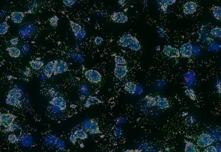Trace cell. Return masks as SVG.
Returning a JSON list of instances; mask_svg holds the SVG:
<instances>
[{"label":"cell","instance_id":"ba28073f","mask_svg":"<svg viewBox=\"0 0 221 152\" xmlns=\"http://www.w3.org/2000/svg\"><path fill=\"white\" fill-rule=\"evenodd\" d=\"M128 69L125 65L116 66L114 70V75L119 79H123L127 76Z\"/></svg>","mask_w":221,"mask_h":152},{"label":"cell","instance_id":"1f68e13d","mask_svg":"<svg viewBox=\"0 0 221 152\" xmlns=\"http://www.w3.org/2000/svg\"><path fill=\"white\" fill-rule=\"evenodd\" d=\"M18 125L13 123L11 125L9 126L8 128H6L5 131L7 132H13V131H15V130H16V129H18Z\"/></svg>","mask_w":221,"mask_h":152},{"label":"cell","instance_id":"f35d334b","mask_svg":"<svg viewBox=\"0 0 221 152\" xmlns=\"http://www.w3.org/2000/svg\"><path fill=\"white\" fill-rule=\"evenodd\" d=\"M77 138H78L75 134H71V136H70V140L73 143H75L76 142Z\"/></svg>","mask_w":221,"mask_h":152},{"label":"cell","instance_id":"e575fe53","mask_svg":"<svg viewBox=\"0 0 221 152\" xmlns=\"http://www.w3.org/2000/svg\"><path fill=\"white\" fill-rule=\"evenodd\" d=\"M203 152H217V150L216 147L212 146L206 148Z\"/></svg>","mask_w":221,"mask_h":152},{"label":"cell","instance_id":"f546056e","mask_svg":"<svg viewBox=\"0 0 221 152\" xmlns=\"http://www.w3.org/2000/svg\"><path fill=\"white\" fill-rule=\"evenodd\" d=\"M185 93L186 95L187 96H188V97H190V98H191V100H193V101L196 100L197 96H196L195 92L192 89H187L185 90Z\"/></svg>","mask_w":221,"mask_h":152},{"label":"cell","instance_id":"7a4b0ae2","mask_svg":"<svg viewBox=\"0 0 221 152\" xmlns=\"http://www.w3.org/2000/svg\"><path fill=\"white\" fill-rule=\"evenodd\" d=\"M85 76L87 80L92 83H99L102 80V75L96 70H89L86 71Z\"/></svg>","mask_w":221,"mask_h":152},{"label":"cell","instance_id":"b9f144b4","mask_svg":"<svg viewBox=\"0 0 221 152\" xmlns=\"http://www.w3.org/2000/svg\"><path fill=\"white\" fill-rule=\"evenodd\" d=\"M141 151L139 149H132V150H126L124 152H141Z\"/></svg>","mask_w":221,"mask_h":152},{"label":"cell","instance_id":"d6986e66","mask_svg":"<svg viewBox=\"0 0 221 152\" xmlns=\"http://www.w3.org/2000/svg\"><path fill=\"white\" fill-rule=\"evenodd\" d=\"M102 102L101 100H99L97 97L90 96L88 98L85 104V107L88 108L89 106H91L92 105L100 104V103H102Z\"/></svg>","mask_w":221,"mask_h":152},{"label":"cell","instance_id":"4fadbf2b","mask_svg":"<svg viewBox=\"0 0 221 152\" xmlns=\"http://www.w3.org/2000/svg\"><path fill=\"white\" fill-rule=\"evenodd\" d=\"M156 105L160 109H164L169 108V101L166 98L161 97L160 96H156Z\"/></svg>","mask_w":221,"mask_h":152},{"label":"cell","instance_id":"7bdbcfd3","mask_svg":"<svg viewBox=\"0 0 221 152\" xmlns=\"http://www.w3.org/2000/svg\"><path fill=\"white\" fill-rule=\"evenodd\" d=\"M218 91L220 94H221V83L218 85L217 87Z\"/></svg>","mask_w":221,"mask_h":152},{"label":"cell","instance_id":"d590c367","mask_svg":"<svg viewBox=\"0 0 221 152\" xmlns=\"http://www.w3.org/2000/svg\"><path fill=\"white\" fill-rule=\"evenodd\" d=\"M103 40L102 37H96L95 39L94 42L95 44L97 45H100L103 43Z\"/></svg>","mask_w":221,"mask_h":152},{"label":"cell","instance_id":"6da1fadb","mask_svg":"<svg viewBox=\"0 0 221 152\" xmlns=\"http://www.w3.org/2000/svg\"><path fill=\"white\" fill-rule=\"evenodd\" d=\"M83 127L84 130L89 132L90 134H96L100 133L99 124L94 119L86 122Z\"/></svg>","mask_w":221,"mask_h":152},{"label":"cell","instance_id":"8fae6325","mask_svg":"<svg viewBox=\"0 0 221 152\" xmlns=\"http://www.w3.org/2000/svg\"><path fill=\"white\" fill-rule=\"evenodd\" d=\"M51 104L59 108L61 110H64L67 107L65 100L61 97H55L51 101Z\"/></svg>","mask_w":221,"mask_h":152},{"label":"cell","instance_id":"2e32d148","mask_svg":"<svg viewBox=\"0 0 221 152\" xmlns=\"http://www.w3.org/2000/svg\"><path fill=\"white\" fill-rule=\"evenodd\" d=\"M125 90L129 94H133L137 90V85L133 82H128L125 85Z\"/></svg>","mask_w":221,"mask_h":152},{"label":"cell","instance_id":"5b68a950","mask_svg":"<svg viewBox=\"0 0 221 152\" xmlns=\"http://www.w3.org/2000/svg\"><path fill=\"white\" fill-rule=\"evenodd\" d=\"M68 65L66 62L62 60L55 61L54 62V75L63 73L68 70Z\"/></svg>","mask_w":221,"mask_h":152},{"label":"cell","instance_id":"7c38bea8","mask_svg":"<svg viewBox=\"0 0 221 152\" xmlns=\"http://www.w3.org/2000/svg\"><path fill=\"white\" fill-rule=\"evenodd\" d=\"M133 37L131 34H125L121 37L118 41V44L122 47H128L130 45Z\"/></svg>","mask_w":221,"mask_h":152},{"label":"cell","instance_id":"74e56055","mask_svg":"<svg viewBox=\"0 0 221 152\" xmlns=\"http://www.w3.org/2000/svg\"><path fill=\"white\" fill-rule=\"evenodd\" d=\"M86 32L84 29L82 28L81 31L79 32V34L77 35V37L79 38H83L85 36Z\"/></svg>","mask_w":221,"mask_h":152},{"label":"cell","instance_id":"8d00e7d4","mask_svg":"<svg viewBox=\"0 0 221 152\" xmlns=\"http://www.w3.org/2000/svg\"><path fill=\"white\" fill-rule=\"evenodd\" d=\"M75 2V1H73V0H64L63 1L64 4H65V5L67 6H72Z\"/></svg>","mask_w":221,"mask_h":152},{"label":"cell","instance_id":"4dcf8cb0","mask_svg":"<svg viewBox=\"0 0 221 152\" xmlns=\"http://www.w3.org/2000/svg\"><path fill=\"white\" fill-rule=\"evenodd\" d=\"M8 28H9V26L6 22H4L1 23L0 25V34L1 35H4L7 33Z\"/></svg>","mask_w":221,"mask_h":152},{"label":"cell","instance_id":"ffe728a7","mask_svg":"<svg viewBox=\"0 0 221 152\" xmlns=\"http://www.w3.org/2000/svg\"><path fill=\"white\" fill-rule=\"evenodd\" d=\"M185 152H200L198 147L193 143L186 141Z\"/></svg>","mask_w":221,"mask_h":152},{"label":"cell","instance_id":"277c9868","mask_svg":"<svg viewBox=\"0 0 221 152\" xmlns=\"http://www.w3.org/2000/svg\"><path fill=\"white\" fill-rule=\"evenodd\" d=\"M16 117L15 115L9 113L1 114L0 118L1 125L5 129L13 123Z\"/></svg>","mask_w":221,"mask_h":152},{"label":"cell","instance_id":"5bb4252c","mask_svg":"<svg viewBox=\"0 0 221 152\" xmlns=\"http://www.w3.org/2000/svg\"><path fill=\"white\" fill-rule=\"evenodd\" d=\"M54 62H50L44 68V72L47 78H50L54 73Z\"/></svg>","mask_w":221,"mask_h":152},{"label":"cell","instance_id":"30bf717a","mask_svg":"<svg viewBox=\"0 0 221 152\" xmlns=\"http://www.w3.org/2000/svg\"><path fill=\"white\" fill-rule=\"evenodd\" d=\"M111 17L114 22L118 23H125L128 20V16L123 12H115L111 15Z\"/></svg>","mask_w":221,"mask_h":152},{"label":"cell","instance_id":"83f0119b","mask_svg":"<svg viewBox=\"0 0 221 152\" xmlns=\"http://www.w3.org/2000/svg\"><path fill=\"white\" fill-rule=\"evenodd\" d=\"M74 134L77 136V138L82 140L87 139L88 135L86 132L83 130H78L75 131Z\"/></svg>","mask_w":221,"mask_h":152},{"label":"cell","instance_id":"52a82bcc","mask_svg":"<svg viewBox=\"0 0 221 152\" xmlns=\"http://www.w3.org/2000/svg\"><path fill=\"white\" fill-rule=\"evenodd\" d=\"M163 52L170 58H177L180 56V51L177 48L171 45H166L163 48Z\"/></svg>","mask_w":221,"mask_h":152},{"label":"cell","instance_id":"603a6c76","mask_svg":"<svg viewBox=\"0 0 221 152\" xmlns=\"http://www.w3.org/2000/svg\"><path fill=\"white\" fill-rule=\"evenodd\" d=\"M9 53V55L13 58H18L20 55V50L16 47H12L8 48L7 49Z\"/></svg>","mask_w":221,"mask_h":152},{"label":"cell","instance_id":"44dd1931","mask_svg":"<svg viewBox=\"0 0 221 152\" xmlns=\"http://www.w3.org/2000/svg\"><path fill=\"white\" fill-rule=\"evenodd\" d=\"M22 95L23 92L21 90L17 88H13L9 91L7 97H14L19 99Z\"/></svg>","mask_w":221,"mask_h":152},{"label":"cell","instance_id":"cb8c5ba5","mask_svg":"<svg viewBox=\"0 0 221 152\" xmlns=\"http://www.w3.org/2000/svg\"><path fill=\"white\" fill-rule=\"evenodd\" d=\"M30 64L33 69L35 70H40L44 65V63L42 61L38 60H33L30 62Z\"/></svg>","mask_w":221,"mask_h":152},{"label":"cell","instance_id":"836d02e7","mask_svg":"<svg viewBox=\"0 0 221 152\" xmlns=\"http://www.w3.org/2000/svg\"><path fill=\"white\" fill-rule=\"evenodd\" d=\"M59 19L57 16H53L50 19L51 25L53 27L57 26L58 24Z\"/></svg>","mask_w":221,"mask_h":152},{"label":"cell","instance_id":"ab89813d","mask_svg":"<svg viewBox=\"0 0 221 152\" xmlns=\"http://www.w3.org/2000/svg\"><path fill=\"white\" fill-rule=\"evenodd\" d=\"M11 45H15L18 44V38H13L10 41Z\"/></svg>","mask_w":221,"mask_h":152},{"label":"cell","instance_id":"484cf974","mask_svg":"<svg viewBox=\"0 0 221 152\" xmlns=\"http://www.w3.org/2000/svg\"><path fill=\"white\" fill-rule=\"evenodd\" d=\"M145 100L148 107H153L156 105V97H153L150 95H147L145 97Z\"/></svg>","mask_w":221,"mask_h":152},{"label":"cell","instance_id":"60d3db41","mask_svg":"<svg viewBox=\"0 0 221 152\" xmlns=\"http://www.w3.org/2000/svg\"><path fill=\"white\" fill-rule=\"evenodd\" d=\"M165 3L167 5H172L176 2V1L175 0H172V1H165Z\"/></svg>","mask_w":221,"mask_h":152},{"label":"cell","instance_id":"4316f807","mask_svg":"<svg viewBox=\"0 0 221 152\" xmlns=\"http://www.w3.org/2000/svg\"><path fill=\"white\" fill-rule=\"evenodd\" d=\"M114 61L116 66L125 65L127 64V61L125 58L121 56L117 55L114 58Z\"/></svg>","mask_w":221,"mask_h":152},{"label":"cell","instance_id":"9a60e30c","mask_svg":"<svg viewBox=\"0 0 221 152\" xmlns=\"http://www.w3.org/2000/svg\"><path fill=\"white\" fill-rule=\"evenodd\" d=\"M24 14L21 12H13L11 14V18L12 21L16 23H21L24 18Z\"/></svg>","mask_w":221,"mask_h":152},{"label":"cell","instance_id":"d6a6232c","mask_svg":"<svg viewBox=\"0 0 221 152\" xmlns=\"http://www.w3.org/2000/svg\"><path fill=\"white\" fill-rule=\"evenodd\" d=\"M8 140L9 141L12 143H16L19 141L18 137L14 134H11L9 135L8 136Z\"/></svg>","mask_w":221,"mask_h":152},{"label":"cell","instance_id":"3957f363","mask_svg":"<svg viewBox=\"0 0 221 152\" xmlns=\"http://www.w3.org/2000/svg\"><path fill=\"white\" fill-rule=\"evenodd\" d=\"M214 140L210 134L203 133L198 137L197 144L201 147L209 146L213 143Z\"/></svg>","mask_w":221,"mask_h":152},{"label":"cell","instance_id":"9c48e42d","mask_svg":"<svg viewBox=\"0 0 221 152\" xmlns=\"http://www.w3.org/2000/svg\"><path fill=\"white\" fill-rule=\"evenodd\" d=\"M193 46L189 42L184 43L180 48V54L185 58H190L192 56Z\"/></svg>","mask_w":221,"mask_h":152},{"label":"cell","instance_id":"8992f818","mask_svg":"<svg viewBox=\"0 0 221 152\" xmlns=\"http://www.w3.org/2000/svg\"><path fill=\"white\" fill-rule=\"evenodd\" d=\"M198 5L196 2L193 1L187 2L183 5V12L186 15H191L196 12Z\"/></svg>","mask_w":221,"mask_h":152},{"label":"cell","instance_id":"f1b7e54d","mask_svg":"<svg viewBox=\"0 0 221 152\" xmlns=\"http://www.w3.org/2000/svg\"><path fill=\"white\" fill-rule=\"evenodd\" d=\"M210 34L216 38H221V28L216 27L212 29Z\"/></svg>","mask_w":221,"mask_h":152},{"label":"cell","instance_id":"e0dca14e","mask_svg":"<svg viewBox=\"0 0 221 152\" xmlns=\"http://www.w3.org/2000/svg\"><path fill=\"white\" fill-rule=\"evenodd\" d=\"M6 102L8 105L16 107H19L21 105V102L19 99L14 97H7Z\"/></svg>","mask_w":221,"mask_h":152},{"label":"cell","instance_id":"d4e9b609","mask_svg":"<svg viewBox=\"0 0 221 152\" xmlns=\"http://www.w3.org/2000/svg\"><path fill=\"white\" fill-rule=\"evenodd\" d=\"M70 25L72 31L74 32V35L76 37H77V35L81 31L82 28L81 27L79 24L76 23L72 21H70Z\"/></svg>","mask_w":221,"mask_h":152},{"label":"cell","instance_id":"ac0fdd59","mask_svg":"<svg viewBox=\"0 0 221 152\" xmlns=\"http://www.w3.org/2000/svg\"><path fill=\"white\" fill-rule=\"evenodd\" d=\"M130 49L134 51H138L141 48L140 42L136 37H133L129 46Z\"/></svg>","mask_w":221,"mask_h":152},{"label":"cell","instance_id":"7402d4cb","mask_svg":"<svg viewBox=\"0 0 221 152\" xmlns=\"http://www.w3.org/2000/svg\"><path fill=\"white\" fill-rule=\"evenodd\" d=\"M214 17L219 21H221V8L219 6H213L212 8Z\"/></svg>","mask_w":221,"mask_h":152}]
</instances>
